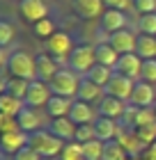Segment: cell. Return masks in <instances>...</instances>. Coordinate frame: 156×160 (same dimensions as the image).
<instances>
[{"label":"cell","instance_id":"f1b7e54d","mask_svg":"<svg viewBox=\"0 0 156 160\" xmlns=\"http://www.w3.org/2000/svg\"><path fill=\"white\" fill-rule=\"evenodd\" d=\"M28 87H30V80L7 76V92H9L12 96H16V98L23 101V98H25V94H28Z\"/></svg>","mask_w":156,"mask_h":160},{"label":"cell","instance_id":"ffe728a7","mask_svg":"<svg viewBox=\"0 0 156 160\" xmlns=\"http://www.w3.org/2000/svg\"><path fill=\"white\" fill-rule=\"evenodd\" d=\"M120 123L115 119H108V117H96L94 121V133H96V140L101 142H113L117 140V135H120Z\"/></svg>","mask_w":156,"mask_h":160},{"label":"cell","instance_id":"ee69618b","mask_svg":"<svg viewBox=\"0 0 156 160\" xmlns=\"http://www.w3.org/2000/svg\"><path fill=\"white\" fill-rule=\"evenodd\" d=\"M3 92H7V76L0 73V94H3Z\"/></svg>","mask_w":156,"mask_h":160},{"label":"cell","instance_id":"cb8c5ba5","mask_svg":"<svg viewBox=\"0 0 156 160\" xmlns=\"http://www.w3.org/2000/svg\"><path fill=\"white\" fill-rule=\"evenodd\" d=\"M71 105H73V98H64V96H51V101L46 103V112L51 119H57V117H69L71 112Z\"/></svg>","mask_w":156,"mask_h":160},{"label":"cell","instance_id":"44dd1931","mask_svg":"<svg viewBox=\"0 0 156 160\" xmlns=\"http://www.w3.org/2000/svg\"><path fill=\"white\" fill-rule=\"evenodd\" d=\"M76 128H78V126H76L69 117L51 119V126H48V130H51L55 137H60L62 142H73V137H76Z\"/></svg>","mask_w":156,"mask_h":160},{"label":"cell","instance_id":"8992f818","mask_svg":"<svg viewBox=\"0 0 156 160\" xmlns=\"http://www.w3.org/2000/svg\"><path fill=\"white\" fill-rule=\"evenodd\" d=\"M51 96H53V92H51V85L48 82L30 80V87H28V94L23 98V103H25V108H35V110H39V108H46Z\"/></svg>","mask_w":156,"mask_h":160},{"label":"cell","instance_id":"1f68e13d","mask_svg":"<svg viewBox=\"0 0 156 160\" xmlns=\"http://www.w3.org/2000/svg\"><path fill=\"white\" fill-rule=\"evenodd\" d=\"M103 160H126V151L122 149V144L117 140L106 142V147H103Z\"/></svg>","mask_w":156,"mask_h":160},{"label":"cell","instance_id":"7dc6e473","mask_svg":"<svg viewBox=\"0 0 156 160\" xmlns=\"http://www.w3.org/2000/svg\"><path fill=\"white\" fill-rule=\"evenodd\" d=\"M154 112H156V105H154Z\"/></svg>","mask_w":156,"mask_h":160},{"label":"cell","instance_id":"8fae6325","mask_svg":"<svg viewBox=\"0 0 156 160\" xmlns=\"http://www.w3.org/2000/svg\"><path fill=\"white\" fill-rule=\"evenodd\" d=\"M129 103L133 108H154L156 105V85H149V82H145V80H138Z\"/></svg>","mask_w":156,"mask_h":160},{"label":"cell","instance_id":"ab89813d","mask_svg":"<svg viewBox=\"0 0 156 160\" xmlns=\"http://www.w3.org/2000/svg\"><path fill=\"white\" fill-rule=\"evenodd\" d=\"M14 160H41V156L37 153L32 147H23L16 156H14Z\"/></svg>","mask_w":156,"mask_h":160},{"label":"cell","instance_id":"d590c367","mask_svg":"<svg viewBox=\"0 0 156 160\" xmlns=\"http://www.w3.org/2000/svg\"><path fill=\"white\" fill-rule=\"evenodd\" d=\"M136 130V135L143 140L147 147L149 144H154L156 142V123H147V126H138V128H133Z\"/></svg>","mask_w":156,"mask_h":160},{"label":"cell","instance_id":"7402d4cb","mask_svg":"<svg viewBox=\"0 0 156 160\" xmlns=\"http://www.w3.org/2000/svg\"><path fill=\"white\" fill-rule=\"evenodd\" d=\"M94 53H96V64H101V67H108V69H115L117 60H120V53L110 46L108 41H99L94 46Z\"/></svg>","mask_w":156,"mask_h":160},{"label":"cell","instance_id":"7c38bea8","mask_svg":"<svg viewBox=\"0 0 156 160\" xmlns=\"http://www.w3.org/2000/svg\"><path fill=\"white\" fill-rule=\"evenodd\" d=\"M108 43L113 46L120 55H126V53H136V46H138V34L131 32L129 28H124V30L115 32L108 37Z\"/></svg>","mask_w":156,"mask_h":160},{"label":"cell","instance_id":"2e32d148","mask_svg":"<svg viewBox=\"0 0 156 160\" xmlns=\"http://www.w3.org/2000/svg\"><path fill=\"white\" fill-rule=\"evenodd\" d=\"M117 142L122 144V149L126 151V156H143L147 151V144L136 135L133 128H122L117 135Z\"/></svg>","mask_w":156,"mask_h":160},{"label":"cell","instance_id":"3957f363","mask_svg":"<svg viewBox=\"0 0 156 160\" xmlns=\"http://www.w3.org/2000/svg\"><path fill=\"white\" fill-rule=\"evenodd\" d=\"M80 78L78 73H73L71 69H60L55 73V78L51 80V92L55 96H64V98H76L78 96V87H80Z\"/></svg>","mask_w":156,"mask_h":160},{"label":"cell","instance_id":"d6986e66","mask_svg":"<svg viewBox=\"0 0 156 160\" xmlns=\"http://www.w3.org/2000/svg\"><path fill=\"white\" fill-rule=\"evenodd\" d=\"M35 67H37V80H41V82H51V80L55 78V73L60 71L57 62L48 53H39L35 57Z\"/></svg>","mask_w":156,"mask_h":160},{"label":"cell","instance_id":"e575fe53","mask_svg":"<svg viewBox=\"0 0 156 160\" xmlns=\"http://www.w3.org/2000/svg\"><path fill=\"white\" fill-rule=\"evenodd\" d=\"M96 140V133H94V123H85V126H78L76 128V137H73V142L78 144H87Z\"/></svg>","mask_w":156,"mask_h":160},{"label":"cell","instance_id":"bcb514c9","mask_svg":"<svg viewBox=\"0 0 156 160\" xmlns=\"http://www.w3.org/2000/svg\"><path fill=\"white\" fill-rule=\"evenodd\" d=\"M3 156H5V153H3V151H0V160H3Z\"/></svg>","mask_w":156,"mask_h":160},{"label":"cell","instance_id":"74e56055","mask_svg":"<svg viewBox=\"0 0 156 160\" xmlns=\"http://www.w3.org/2000/svg\"><path fill=\"white\" fill-rule=\"evenodd\" d=\"M133 9L140 16L143 14H156V0H133Z\"/></svg>","mask_w":156,"mask_h":160},{"label":"cell","instance_id":"4dcf8cb0","mask_svg":"<svg viewBox=\"0 0 156 160\" xmlns=\"http://www.w3.org/2000/svg\"><path fill=\"white\" fill-rule=\"evenodd\" d=\"M14 39H16V30H14V25L9 23V21L0 18V48L12 46Z\"/></svg>","mask_w":156,"mask_h":160},{"label":"cell","instance_id":"5bb4252c","mask_svg":"<svg viewBox=\"0 0 156 160\" xmlns=\"http://www.w3.org/2000/svg\"><path fill=\"white\" fill-rule=\"evenodd\" d=\"M126 108H129V103H124V101L115 98V96H108V94H103V98L99 101V108H96V112H99V117H108V119L120 121V119L124 117Z\"/></svg>","mask_w":156,"mask_h":160},{"label":"cell","instance_id":"e0dca14e","mask_svg":"<svg viewBox=\"0 0 156 160\" xmlns=\"http://www.w3.org/2000/svg\"><path fill=\"white\" fill-rule=\"evenodd\" d=\"M16 123H19V130H23L28 135L41 130V126H44L41 114H39V110H35V108H23V110L16 114Z\"/></svg>","mask_w":156,"mask_h":160},{"label":"cell","instance_id":"4316f807","mask_svg":"<svg viewBox=\"0 0 156 160\" xmlns=\"http://www.w3.org/2000/svg\"><path fill=\"white\" fill-rule=\"evenodd\" d=\"M113 76H115V69H108V67H101V64H94L92 71H90L85 78H90L92 82H96L99 87H106Z\"/></svg>","mask_w":156,"mask_h":160},{"label":"cell","instance_id":"f35d334b","mask_svg":"<svg viewBox=\"0 0 156 160\" xmlns=\"http://www.w3.org/2000/svg\"><path fill=\"white\" fill-rule=\"evenodd\" d=\"M12 130H19L16 117H9V114H0V135H3V133H12Z\"/></svg>","mask_w":156,"mask_h":160},{"label":"cell","instance_id":"9a60e30c","mask_svg":"<svg viewBox=\"0 0 156 160\" xmlns=\"http://www.w3.org/2000/svg\"><path fill=\"white\" fill-rule=\"evenodd\" d=\"M23 147H28V133L23 130H12V133L0 135V151L5 156H16Z\"/></svg>","mask_w":156,"mask_h":160},{"label":"cell","instance_id":"8d00e7d4","mask_svg":"<svg viewBox=\"0 0 156 160\" xmlns=\"http://www.w3.org/2000/svg\"><path fill=\"white\" fill-rule=\"evenodd\" d=\"M140 80L156 85V60H143V76H140Z\"/></svg>","mask_w":156,"mask_h":160},{"label":"cell","instance_id":"6da1fadb","mask_svg":"<svg viewBox=\"0 0 156 160\" xmlns=\"http://www.w3.org/2000/svg\"><path fill=\"white\" fill-rule=\"evenodd\" d=\"M28 147H32L41 158H60L62 149H64V142L60 137H55L51 130L41 128L37 133L28 135Z\"/></svg>","mask_w":156,"mask_h":160},{"label":"cell","instance_id":"603a6c76","mask_svg":"<svg viewBox=\"0 0 156 160\" xmlns=\"http://www.w3.org/2000/svg\"><path fill=\"white\" fill-rule=\"evenodd\" d=\"M103 87H99L96 82H92L90 78H83L80 80V87H78V101H85V103H94V101H101L103 98Z\"/></svg>","mask_w":156,"mask_h":160},{"label":"cell","instance_id":"c3c4849f","mask_svg":"<svg viewBox=\"0 0 156 160\" xmlns=\"http://www.w3.org/2000/svg\"><path fill=\"white\" fill-rule=\"evenodd\" d=\"M19 2H21V0H19Z\"/></svg>","mask_w":156,"mask_h":160},{"label":"cell","instance_id":"5b68a950","mask_svg":"<svg viewBox=\"0 0 156 160\" xmlns=\"http://www.w3.org/2000/svg\"><path fill=\"white\" fill-rule=\"evenodd\" d=\"M73 48H76V43H73L69 32H60L57 30L51 39H46V50H48V55L53 57L57 64H67V60H69Z\"/></svg>","mask_w":156,"mask_h":160},{"label":"cell","instance_id":"83f0119b","mask_svg":"<svg viewBox=\"0 0 156 160\" xmlns=\"http://www.w3.org/2000/svg\"><path fill=\"white\" fill-rule=\"evenodd\" d=\"M55 32H57V30H55V21L51 18V16H48V18L37 21V23L32 25V34H35V37H39V39H44V41L51 39Z\"/></svg>","mask_w":156,"mask_h":160},{"label":"cell","instance_id":"b9f144b4","mask_svg":"<svg viewBox=\"0 0 156 160\" xmlns=\"http://www.w3.org/2000/svg\"><path fill=\"white\" fill-rule=\"evenodd\" d=\"M143 160H156V142L147 147V151L143 153Z\"/></svg>","mask_w":156,"mask_h":160},{"label":"cell","instance_id":"ba28073f","mask_svg":"<svg viewBox=\"0 0 156 160\" xmlns=\"http://www.w3.org/2000/svg\"><path fill=\"white\" fill-rule=\"evenodd\" d=\"M133 89H136V80H131L126 76H120V73H115L113 78H110V82L103 87V92H106L108 96H115V98L124 101V103L131 101Z\"/></svg>","mask_w":156,"mask_h":160},{"label":"cell","instance_id":"7bdbcfd3","mask_svg":"<svg viewBox=\"0 0 156 160\" xmlns=\"http://www.w3.org/2000/svg\"><path fill=\"white\" fill-rule=\"evenodd\" d=\"M7 57H9V55H7V50H5V48H0V69L7 67Z\"/></svg>","mask_w":156,"mask_h":160},{"label":"cell","instance_id":"60d3db41","mask_svg":"<svg viewBox=\"0 0 156 160\" xmlns=\"http://www.w3.org/2000/svg\"><path fill=\"white\" fill-rule=\"evenodd\" d=\"M103 2L110 9H120V12H129L133 7V0H103Z\"/></svg>","mask_w":156,"mask_h":160},{"label":"cell","instance_id":"30bf717a","mask_svg":"<svg viewBox=\"0 0 156 160\" xmlns=\"http://www.w3.org/2000/svg\"><path fill=\"white\" fill-rule=\"evenodd\" d=\"M115 73L120 76H126L131 80H140L143 76V57H138L136 53H126V55H120V60L115 64Z\"/></svg>","mask_w":156,"mask_h":160},{"label":"cell","instance_id":"f6af8a7d","mask_svg":"<svg viewBox=\"0 0 156 160\" xmlns=\"http://www.w3.org/2000/svg\"><path fill=\"white\" fill-rule=\"evenodd\" d=\"M41 160H60V158H41Z\"/></svg>","mask_w":156,"mask_h":160},{"label":"cell","instance_id":"52a82bcc","mask_svg":"<svg viewBox=\"0 0 156 160\" xmlns=\"http://www.w3.org/2000/svg\"><path fill=\"white\" fill-rule=\"evenodd\" d=\"M48 12H51V7H48L46 0H21L19 2L21 18H23L25 23H30V25H35L37 21H41V18H48Z\"/></svg>","mask_w":156,"mask_h":160},{"label":"cell","instance_id":"277c9868","mask_svg":"<svg viewBox=\"0 0 156 160\" xmlns=\"http://www.w3.org/2000/svg\"><path fill=\"white\" fill-rule=\"evenodd\" d=\"M96 64V53H94V46L90 43H76V48L71 50L69 60H67V69H71L73 73H90L92 67Z\"/></svg>","mask_w":156,"mask_h":160},{"label":"cell","instance_id":"4fadbf2b","mask_svg":"<svg viewBox=\"0 0 156 160\" xmlns=\"http://www.w3.org/2000/svg\"><path fill=\"white\" fill-rule=\"evenodd\" d=\"M73 12L83 21H94V18L103 16L106 2H103V0H73Z\"/></svg>","mask_w":156,"mask_h":160},{"label":"cell","instance_id":"836d02e7","mask_svg":"<svg viewBox=\"0 0 156 160\" xmlns=\"http://www.w3.org/2000/svg\"><path fill=\"white\" fill-rule=\"evenodd\" d=\"M103 147H106V142H101V140H92V142L83 144L85 158L87 160H103Z\"/></svg>","mask_w":156,"mask_h":160},{"label":"cell","instance_id":"ac0fdd59","mask_svg":"<svg viewBox=\"0 0 156 160\" xmlns=\"http://www.w3.org/2000/svg\"><path fill=\"white\" fill-rule=\"evenodd\" d=\"M96 112L92 103H85V101H73V105H71V112H69V119L76 123V126H85V123H94L96 121Z\"/></svg>","mask_w":156,"mask_h":160},{"label":"cell","instance_id":"484cf974","mask_svg":"<svg viewBox=\"0 0 156 160\" xmlns=\"http://www.w3.org/2000/svg\"><path fill=\"white\" fill-rule=\"evenodd\" d=\"M136 55L143 57V60H156V37H149V34H138Z\"/></svg>","mask_w":156,"mask_h":160},{"label":"cell","instance_id":"d4e9b609","mask_svg":"<svg viewBox=\"0 0 156 160\" xmlns=\"http://www.w3.org/2000/svg\"><path fill=\"white\" fill-rule=\"evenodd\" d=\"M25 108V103L16 96H12L9 92L0 94V114H9V117H16V114Z\"/></svg>","mask_w":156,"mask_h":160},{"label":"cell","instance_id":"d6a6232c","mask_svg":"<svg viewBox=\"0 0 156 160\" xmlns=\"http://www.w3.org/2000/svg\"><path fill=\"white\" fill-rule=\"evenodd\" d=\"M138 30H140V34L156 37V14H143V16H138Z\"/></svg>","mask_w":156,"mask_h":160},{"label":"cell","instance_id":"7a4b0ae2","mask_svg":"<svg viewBox=\"0 0 156 160\" xmlns=\"http://www.w3.org/2000/svg\"><path fill=\"white\" fill-rule=\"evenodd\" d=\"M7 76L12 78H25V80H37V67L35 57L25 50H14L7 57Z\"/></svg>","mask_w":156,"mask_h":160},{"label":"cell","instance_id":"9c48e42d","mask_svg":"<svg viewBox=\"0 0 156 160\" xmlns=\"http://www.w3.org/2000/svg\"><path fill=\"white\" fill-rule=\"evenodd\" d=\"M129 25V16H126V12H120V9H110V7H106V12H103V16L99 18V32L106 34L108 37L115 32L124 30V28Z\"/></svg>","mask_w":156,"mask_h":160},{"label":"cell","instance_id":"f546056e","mask_svg":"<svg viewBox=\"0 0 156 160\" xmlns=\"http://www.w3.org/2000/svg\"><path fill=\"white\" fill-rule=\"evenodd\" d=\"M60 160H87L85 158V151H83V144H78V142H64V149L60 153Z\"/></svg>","mask_w":156,"mask_h":160}]
</instances>
